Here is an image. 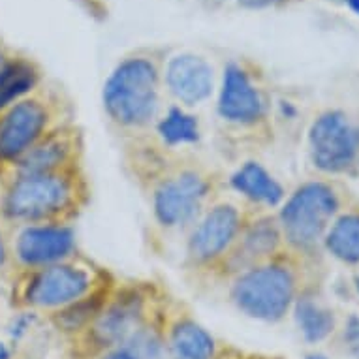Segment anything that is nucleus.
I'll list each match as a JSON object with an SVG mask.
<instances>
[{"mask_svg": "<svg viewBox=\"0 0 359 359\" xmlns=\"http://www.w3.org/2000/svg\"><path fill=\"white\" fill-rule=\"evenodd\" d=\"M269 106L265 93L243 66L230 65L224 70L217 115L228 128L256 134L269 118Z\"/></svg>", "mask_w": 359, "mask_h": 359, "instance_id": "12", "label": "nucleus"}, {"mask_svg": "<svg viewBox=\"0 0 359 359\" xmlns=\"http://www.w3.org/2000/svg\"><path fill=\"white\" fill-rule=\"evenodd\" d=\"M348 4H350V8H352L353 12L359 13V0H348Z\"/></svg>", "mask_w": 359, "mask_h": 359, "instance_id": "28", "label": "nucleus"}, {"mask_svg": "<svg viewBox=\"0 0 359 359\" xmlns=\"http://www.w3.org/2000/svg\"><path fill=\"white\" fill-rule=\"evenodd\" d=\"M250 211L230 201H217L201 212L184 245V267L203 278L217 277L236 245Z\"/></svg>", "mask_w": 359, "mask_h": 359, "instance_id": "9", "label": "nucleus"}, {"mask_svg": "<svg viewBox=\"0 0 359 359\" xmlns=\"http://www.w3.org/2000/svg\"><path fill=\"white\" fill-rule=\"evenodd\" d=\"M96 359H137V358H134V355H132L128 350H124V348H115V350H111V352L102 353V355H98Z\"/></svg>", "mask_w": 359, "mask_h": 359, "instance_id": "26", "label": "nucleus"}, {"mask_svg": "<svg viewBox=\"0 0 359 359\" xmlns=\"http://www.w3.org/2000/svg\"><path fill=\"white\" fill-rule=\"evenodd\" d=\"M325 250L348 265H359V211L337 215L324 237Z\"/></svg>", "mask_w": 359, "mask_h": 359, "instance_id": "20", "label": "nucleus"}, {"mask_svg": "<svg viewBox=\"0 0 359 359\" xmlns=\"http://www.w3.org/2000/svg\"><path fill=\"white\" fill-rule=\"evenodd\" d=\"M295 324L299 327L301 335L305 337L306 342L325 341L335 331V314L324 306L320 301L306 294H301L294 303Z\"/></svg>", "mask_w": 359, "mask_h": 359, "instance_id": "21", "label": "nucleus"}, {"mask_svg": "<svg viewBox=\"0 0 359 359\" xmlns=\"http://www.w3.org/2000/svg\"><path fill=\"white\" fill-rule=\"evenodd\" d=\"M151 132L158 136L160 145L170 151L184 147V145H190L200 140V124L196 117L189 113V109L177 106V104H171L168 109L164 106Z\"/></svg>", "mask_w": 359, "mask_h": 359, "instance_id": "18", "label": "nucleus"}, {"mask_svg": "<svg viewBox=\"0 0 359 359\" xmlns=\"http://www.w3.org/2000/svg\"><path fill=\"white\" fill-rule=\"evenodd\" d=\"M8 60H10V55L6 53V49H4V46L0 43V68L6 65Z\"/></svg>", "mask_w": 359, "mask_h": 359, "instance_id": "27", "label": "nucleus"}, {"mask_svg": "<svg viewBox=\"0 0 359 359\" xmlns=\"http://www.w3.org/2000/svg\"><path fill=\"white\" fill-rule=\"evenodd\" d=\"M12 305L25 312H53L117 283L109 269L77 252L59 264L10 275Z\"/></svg>", "mask_w": 359, "mask_h": 359, "instance_id": "3", "label": "nucleus"}, {"mask_svg": "<svg viewBox=\"0 0 359 359\" xmlns=\"http://www.w3.org/2000/svg\"><path fill=\"white\" fill-rule=\"evenodd\" d=\"M228 297L237 311L259 322H280L299 297V271L294 254L284 250L228 280Z\"/></svg>", "mask_w": 359, "mask_h": 359, "instance_id": "6", "label": "nucleus"}, {"mask_svg": "<svg viewBox=\"0 0 359 359\" xmlns=\"http://www.w3.org/2000/svg\"><path fill=\"white\" fill-rule=\"evenodd\" d=\"M344 342L353 358L359 359V316H350L344 327Z\"/></svg>", "mask_w": 359, "mask_h": 359, "instance_id": "25", "label": "nucleus"}, {"mask_svg": "<svg viewBox=\"0 0 359 359\" xmlns=\"http://www.w3.org/2000/svg\"><path fill=\"white\" fill-rule=\"evenodd\" d=\"M10 358V353H8V350L2 344H0V359H8Z\"/></svg>", "mask_w": 359, "mask_h": 359, "instance_id": "29", "label": "nucleus"}, {"mask_svg": "<svg viewBox=\"0 0 359 359\" xmlns=\"http://www.w3.org/2000/svg\"><path fill=\"white\" fill-rule=\"evenodd\" d=\"M115 284H113V286H115ZM113 286L111 288L100 290V292H96V294L85 297V299L77 301L74 305L65 306V309L53 312V314H51V322H53L55 327H57L60 333H65V335H79V333L96 318V314L102 311V306H104V303H106L109 294H111Z\"/></svg>", "mask_w": 359, "mask_h": 359, "instance_id": "22", "label": "nucleus"}, {"mask_svg": "<svg viewBox=\"0 0 359 359\" xmlns=\"http://www.w3.org/2000/svg\"><path fill=\"white\" fill-rule=\"evenodd\" d=\"M85 136L76 123L60 126L0 171V181L85 165Z\"/></svg>", "mask_w": 359, "mask_h": 359, "instance_id": "13", "label": "nucleus"}, {"mask_svg": "<svg viewBox=\"0 0 359 359\" xmlns=\"http://www.w3.org/2000/svg\"><path fill=\"white\" fill-rule=\"evenodd\" d=\"M12 250H10V239H8L6 226L0 220V277L12 275Z\"/></svg>", "mask_w": 359, "mask_h": 359, "instance_id": "24", "label": "nucleus"}, {"mask_svg": "<svg viewBox=\"0 0 359 359\" xmlns=\"http://www.w3.org/2000/svg\"><path fill=\"white\" fill-rule=\"evenodd\" d=\"M230 187L237 194H241L254 209L280 207L286 200L283 184L264 165L254 160H248L233 171V175L230 177Z\"/></svg>", "mask_w": 359, "mask_h": 359, "instance_id": "17", "label": "nucleus"}, {"mask_svg": "<svg viewBox=\"0 0 359 359\" xmlns=\"http://www.w3.org/2000/svg\"><path fill=\"white\" fill-rule=\"evenodd\" d=\"M76 123V107L55 88L38 87L0 111V171L60 126Z\"/></svg>", "mask_w": 359, "mask_h": 359, "instance_id": "7", "label": "nucleus"}, {"mask_svg": "<svg viewBox=\"0 0 359 359\" xmlns=\"http://www.w3.org/2000/svg\"><path fill=\"white\" fill-rule=\"evenodd\" d=\"M353 286H355V290H358L359 294V269L355 271V275H353Z\"/></svg>", "mask_w": 359, "mask_h": 359, "instance_id": "30", "label": "nucleus"}, {"mask_svg": "<svg viewBox=\"0 0 359 359\" xmlns=\"http://www.w3.org/2000/svg\"><path fill=\"white\" fill-rule=\"evenodd\" d=\"M164 93L184 109L201 106L215 93V70L200 55H175L164 68Z\"/></svg>", "mask_w": 359, "mask_h": 359, "instance_id": "15", "label": "nucleus"}, {"mask_svg": "<svg viewBox=\"0 0 359 359\" xmlns=\"http://www.w3.org/2000/svg\"><path fill=\"white\" fill-rule=\"evenodd\" d=\"M85 165L0 181V220L6 228L27 224H76L90 203Z\"/></svg>", "mask_w": 359, "mask_h": 359, "instance_id": "1", "label": "nucleus"}, {"mask_svg": "<svg viewBox=\"0 0 359 359\" xmlns=\"http://www.w3.org/2000/svg\"><path fill=\"white\" fill-rule=\"evenodd\" d=\"M286 250L283 231L278 226L277 215L250 211L236 245L231 247L228 258L224 259L217 273V280L228 283L239 273L264 264Z\"/></svg>", "mask_w": 359, "mask_h": 359, "instance_id": "14", "label": "nucleus"}, {"mask_svg": "<svg viewBox=\"0 0 359 359\" xmlns=\"http://www.w3.org/2000/svg\"><path fill=\"white\" fill-rule=\"evenodd\" d=\"M168 359H217V341L190 312H175L164 325Z\"/></svg>", "mask_w": 359, "mask_h": 359, "instance_id": "16", "label": "nucleus"}, {"mask_svg": "<svg viewBox=\"0 0 359 359\" xmlns=\"http://www.w3.org/2000/svg\"><path fill=\"white\" fill-rule=\"evenodd\" d=\"M164 70L147 55L118 62L102 87L107 123L124 142L149 136L164 109Z\"/></svg>", "mask_w": 359, "mask_h": 359, "instance_id": "2", "label": "nucleus"}, {"mask_svg": "<svg viewBox=\"0 0 359 359\" xmlns=\"http://www.w3.org/2000/svg\"><path fill=\"white\" fill-rule=\"evenodd\" d=\"M162 297L154 283L115 284L96 318L79 333L77 352L96 359L115 348H123L147 320L158 312Z\"/></svg>", "mask_w": 359, "mask_h": 359, "instance_id": "5", "label": "nucleus"}, {"mask_svg": "<svg viewBox=\"0 0 359 359\" xmlns=\"http://www.w3.org/2000/svg\"><path fill=\"white\" fill-rule=\"evenodd\" d=\"M341 211L335 187L325 181H309L283 201L277 212L286 250L311 254L330 230Z\"/></svg>", "mask_w": 359, "mask_h": 359, "instance_id": "8", "label": "nucleus"}, {"mask_svg": "<svg viewBox=\"0 0 359 359\" xmlns=\"http://www.w3.org/2000/svg\"><path fill=\"white\" fill-rule=\"evenodd\" d=\"M40 83L41 74L32 60L10 57L0 68V111L32 93Z\"/></svg>", "mask_w": 359, "mask_h": 359, "instance_id": "19", "label": "nucleus"}, {"mask_svg": "<svg viewBox=\"0 0 359 359\" xmlns=\"http://www.w3.org/2000/svg\"><path fill=\"white\" fill-rule=\"evenodd\" d=\"M267 2H269V6H271V4H275V2H278V0H267Z\"/></svg>", "mask_w": 359, "mask_h": 359, "instance_id": "32", "label": "nucleus"}, {"mask_svg": "<svg viewBox=\"0 0 359 359\" xmlns=\"http://www.w3.org/2000/svg\"><path fill=\"white\" fill-rule=\"evenodd\" d=\"M217 175L192 158H173L145 187L153 220L162 230L187 228L211 205Z\"/></svg>", "mask_w": 359, "mask_h": 359, "instance_id": "4", "label": "nucleus"}, {"mask_svg": "<svg viewBox=\"0 0 359 359\" xmlns=\"http://www.w3.org/2000/svg\"><path fill=\"white\" fill-rule=\"evenodd\" d=\"M123 348L137 359H165L164 331L158 330L153 318L147 320Z\"/></svg>", "mask_w": 359, "mask_h": 359, "instance_id": "23", "label": "nucleus"}, {"mask_svg": "<svg viewBox=\"0 0 359 359\" xmlns=\"http://www.w3.org/2000/svg\"><path fill=\"white\" fill-rule=\"evenodd\" d=\"M247 359H271V358H256V355H252V358H247Z\"/></svg>", "mask_w": 359, "mask_h": 359, "instance_id": "31", "label": "nucleus"}, {"mask_svg": "<svg viewBox=\"0 0 359 359\" xmlns=\"http://www.w3.org/2000/svg\"><path fill=\"white\" fill-rule=\"evenodd\" d=\"M309 153L314 168L342 175L359 168V121L342 109H327L309 128Z\"/></svg>", "mask_w": 359, "mask_h": 359, "instance_id": "10", "label": "nucleus"}, {"mask_svg": "<svg viewBox=\"0 0 359 359\" xmlns=\"http://www.w3.org/2000/svg\"><path fill=\"white\" fill-rule=\"evenodd\" d=\"M13 271L59 264L79 252L74 224H27L6 228Z\"/></svg>", "mask_w": 359, "mask_h": 359, "instance_id": "11", "label": "nucleus"}]
</instances>
